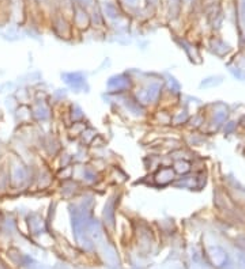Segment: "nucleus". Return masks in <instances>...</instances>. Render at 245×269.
<instances>
[{"mask_svg":"<svg viewBox=\"0 0 245 269\" xmlns=\"http://www.w3.org/2000/svg\"><path fill=\"white\" fill-rule=\"evenodd\" d=\"M207 257H208V261L211 262L212 266L218 269L225 268L229 264V256L219 246H211L207 252Z\"/></svg>","mask_w":245,"mask_h":269,"instance_id":"f257e3e1","label":"nucleus"},{"mask_svg":"<svg viewBox=\"0 0 245 269\" xmlns=\"http://www.w3.org/2000/svg\"><path fill=\"white\" fill-rule=\"evenodd\" d=\"M176 170H177L178 173H187V172H189V164H187V162H178V164H176Z\"/></svg>","mask_w":245,"mask_h":269,"instance_id":"f03ea898","label":"nucleus"},{"mask_svg":"<svg viewBox=\"0 0 245 269\" xmlns=\"http://www.w3.org/2000/svg\"><path fill=\"white\" fill-rule=\"evenodd\" d=\"M37 269H47V268H37Z\"/></svg>","mask_w":245,"mask_h":269,"instance_id":"7ed1b4c3","label":"nucleus"}]
</instances>
